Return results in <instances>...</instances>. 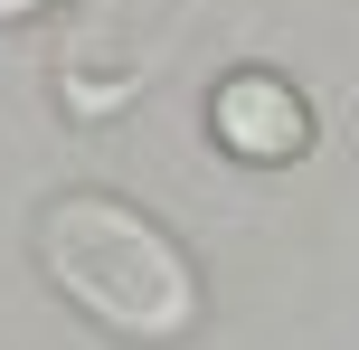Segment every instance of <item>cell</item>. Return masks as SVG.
Here are the masks:
<instances>
[{
	"instance_id": "1",
	"label": "cell",
	"mask_w": 359,
	"mask_h": 350,
	"mask_svg": "<svg viewBox=\"0 0 359 350\" xmlns=\"http://www.w3.org/2000/svg\"><path fill=\"white\" fill-rule=\"evenodd\" d=\"M38 275L114 341L161 350L198 332V265L180 256L161 218H142L114 189H67L38 208Z\"/></svg>"
},
{
	"instance_id": "3",
	"label": "cell",
	"mask_w": 359,
	"mask_h": 350,
	"mask_svg": "<svg viewBox=\"0 0 359 350\" xmlns=\"http://www.w3.org/2000/svg\"><path fill=\"white\" fill-rule=\"evenodd\" d=\"M38 10H57V0H0V19H38Z\"/></svg>"
},
{
	"instance_id": "2",
	"label": "cell",
	"mask_w": 359,
	"mask_h": 350,
	"mask_svg": "<svg viewBox=\"0 0 359 350\" xmlns=\"http://www.w3.org/2000/svg\"><path fill=\"white\" fill-rule=\"evenodd\" d=\"M208 133H217V152H227V161L284 170V161H303V152H312V105H303V86H293V76L236 67V76H217V95H208Z\"/></svg>"
}]
</instances>
